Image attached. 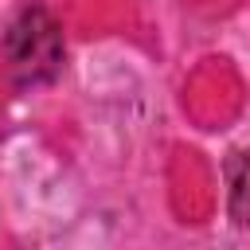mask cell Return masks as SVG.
Instances as JSON below:
<instances>
[{
	"label": "cell",
	"instance_id": "obj_2",
	"mask_svg": "<svg viewBox=\"0 0 250 250\" xmlns=\"http://www.w3.org/2000/svg\"><path fill=\"white\" fill-rule=\"evenodd\" d=\"M227 184H230V215H234V223L250 227V152H230Z\"/></svg>",
	"mask_w": 250,
	"mask_h": 250
},
{
	"label": "cell",
	"instance_id": "obj_1",
	"mask_svg": "<svg viewBox=\"0 0 250 250\" xmlns=\"http://www.w3.org/2000/svg\"><path fill=\"white\" fill-rule=\"evenodd\" d=\"M66 59V39H62V23L51 16V8L43 4H23L8 31H4V66L8 78L23 90L31 86H47L59 78Z\"/></svg>",
	"mask_w": 250,
	"mask_h": 250
}]
</instances>
